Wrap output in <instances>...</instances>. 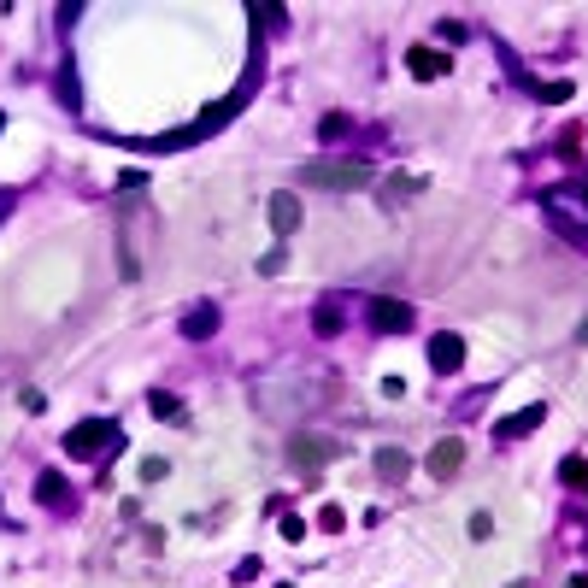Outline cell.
<instances>
[{"instance_id": "obj_6", "label": "cell", "mask_w": 588, "mask_h": 588, "mask_svg": "<svg viewBox=\"0 0 588 588\" xmlns=\"http://www.w3.org/2000/svg\"><path fill=\"white\" fill-rule=\"evenodd\" d=\"M547 424V406H523V412H506V418L494 424V442H523V435H535Z\"/></svg>"}, {"instance_id": "obj_9", "label": "cell", "mask_w": 588, "mask_h": 588, "mask_svg": "<svg viewBox=\"0 0 588 588\" xmlns=\"http://www.w3.org/2000/svg\"><path fill=\"white\" fill-rule=\"evenodd\" d=\"M271 230H277V235H294V230H300V200H294L289 189L271 194Z\"/></svg>"}, {"instance_id": "obj_8", "label": "cell", "mask_w": 588, "mask_h": 588, "mask_svg": "<svg viewBox=\"0 0 588 588\" xmlns=\"http://www.w3.org/2000/svg\"><path fill=\"white\" fill-rule=\"evenodd\" d=\"M459 365H465V342H459L453 330H442V335L430 342V371H435V377H453Z\"/></svg>"}, {"instance_id": "obj_23", "label": "cell", "mask_w": 588, "mask_h": 588, "mask_svg": "<svg viewBox=\"0 0 588 588\" xmlns=\"http://www.w3.org/2000/svg\"><path fill=\"white\" fill-rule=\"evenodd\" d=\"M165 471H171L165 459H142V483H159V477H165Z\"/></svg>"}, {"instance_id": "obj_26", "label": "cell", "mask_w": 588, "mask_h": 588, "mask_svg": "<svg viewBox=\"0 0 588 588\" xmlns=\"http://www.w3.org/2000/svg\"><path fill=\"white\" fill-rule=\"evenodd\" d=\"M12 206H18V194H12V189H0V218H6Z\"/></svg>"}, {"instance_id": "obj_16", "label": "cell", "mask_w": 588, "mask_h": 588, "mask_svg": "<svg viewBox=\"0 0 588 588\" xmlns=\"http://www.w3.org/2000/svg\"><path fill=\"white\" fill-rule=\"evenodd\" d=\"M247 18H259L265 30H283V24H289V12H283V6H271V0H254V6H247Z\"/></svg>"}, {"instance_id": "obj_5", "label": "cell", "mask_w": 588, "mask_h": 588, "mask_svg": "<svg viewBox=\"0 0 588 588\" xmlns=\"http://www.w3.org/2000/svg\"><path fill=\"white\" fill-rule=\"evenodd\" d=\"M424 465H430V477H435V483L459 477V465H465V442H459V435H442V442L430 447V459H424Z\"/></svg>"}, {"instance_id": "obj_17", "label": "cell", "mask_w": 588, "mask_h": 588, "mask_svg": "<svg viewBox=\"0 0 588 588\" xmlns=\"http://www.w3.org/2000/svg\"><path fill=\"white\" fill-rule=\"evenodd\" d=\"M54 89H59V100H65V106H71V112H77V106H83V89H77V77H71V65H65V71H59V83H54Z\"/></svg>"}, {"instance_id": "obj_10", "label": "cell", "mask_w": 588, "mask_h": 588, "mask_svg": "<svg viewBox=\"0 0 588 588\" xmlns=\"http://www.w3.org/2000/svg\"><path fill=\"white\" fill-rule=\"evenodd\" d=\"M342 324H347V312H342V300H318V312H312V330L330 342V335H342Z\"/></svg>"}, {"instance_id": "obj_30", "label": "cell", "mask_w": 588, "mask_h": 588, "mask_svg": "<svg viewBox=\"0 0 588 588\" xmlns=\"http://www.w3.org/2000/svg\"><path fill=\"white\" fill-rule=\"evenodd\" d=\"M583 494H588V489H583Z\"/></svg>"}, {"instance_id": "obj_1", "label": "cell", "mask_w": 588, "mask_h": 588, "mask_svg": "<svg viewBox=\"0 0 588 588\" xmlns=\"http://www.w3.org/2000/svg\"><path fill=\"white\" fill-rule=\"evenodd\" d=\"M306 189H330V194H354V189H371V165L365 159H312L300 171Z\"/></svg>"}, {"instance_id": "obj_19", "label": "cell", "mask_w": 588, "mask_h": 588, "mask_svg": "<svg viewBox=\"0 0 588 588\" xmlns=\"http://www.w3.org/2000/svg\"><path fill=\"white\" fill-rule=\"evenodd\" d=\"M318 135H324V142H335V135H347V118H342V112H330V118L318 124Z\"/></svg>"}, {"instance_id": "obj_25", "label": "cell", "mask_w": 588, "mask_h": 588, "mask_svg": "<svg viewBox=\"0 0 588 588\" xmlns=\"http://www.w3.org/2000/svg\"><path fill=\"white\" fill-rule=\"evenodd\" d=\"M259 271H265V277H277V271H283V247H271V254L259 259Z\"/></svg>"}, {"instance_id": "obj_27", "label": "cell", "mask_w": 588, "mask_h": 588, "mask_svg": "<svg viewBox=\"0 0 588 588\" xmlns=\"http://www.w3.org/2000/svg\"><path fill=\"white\" fill-rule=\"evenodd\" d=\"M577 342H583V347H588V318H583V324H577Z\"/></svg>"}, {"instance_id": "obj_7", "label": "cell", "mask_w": 588, "mask_h": 588, "mask_svg": "<svg viewBox=\"0 0 588 588\" xmlns=\"http://www.w3.org/2000/svg\"><path fill=\"white\" fill-rule=\"evenodd\" d=\"M371 330L377 335H406L412 330V306L406 300H371Z\"/></svg>"}, {"instance_id": "obj_21", "label": "cell", "mask_w": 588, "mask_h": 588, "mask_svg": "<svg viewBox=\"0 0 588 588\" xmlns=\"http://www.w3.org/2000/svg\"><path fill=\"white\" fill-rule=\"evenodd\" d=\"M283 542H306V518H294V512H289V518H283Z\"/></svg>"}, {"instance_id": "obj_11", "label": "cell", "mask_w": 588, "mask_h": 588, "mask_svg": "<svg viewBox=\"0 0 588 588\" xmlns=\"http://www.w3.org/2000/svg\"><path fill=\"white\" fill-rule=\"evenodd\" d=\"M183 335H189V342H206V335H218V306H194L189 318H183Z\"/></svg>"}, {"instance_id": "obj_29", "label": "cell", "mask_w": 588, "mask_h": 588, "mask_svg": "<svg viewBox=\"0 0 588 588\" xmlns=\"http://www.w3.org/2000/svg\"><path fill=\"white\" fill-rule=\"evenodd\" d=\"M512 588H530V583H512Z\"/></svg>"}, {"instance_id": "obj_4", "label": "cell", "mask_w": 588, "mask_h": 588, "mask_svg": "<svg viewBox=\"0 0 588 588\" xmlns=\"http://www.w3.org/2000/svg\"><path fill=\"white\" fill-rule=\"evenodd\" d=\"M406 65H412V77L435 83V77H447V71H453V54H442V47L418 42V47H406Z\"/></svg>"}, {"instance_id": "obj_14", "label": "cell", "mask_w": 588, "mask_h": 588, "mask_svg": "<svg viewBox=\"0 0 588 588\" xmlns=\"http://www.w3.org/2000/svg\"><path fill=\"white\" fill-rule=\"evenodd\" d=\"M65 494L71 489H65V477H59V471H42V477H35V500H42V506H59Z\"/></svg>"}, {"instance_id": "obj_2", "label": "cell", "mask_w": 588, "mask_h": 588, "mask_svg": "<svg viewBox=\"0 0 588 588\" xmlns=\"http://www.w3.org/2000/svg\"><path fill=\"white\" fill-rule=\"evenodd\" d=\"M124 447V430L118 424H106V418H83V424H71L65 430V453L71 459H100V453H118Z\"/></svg>"}, {"instance_id": "obj_15", "label": "cell", "mask_w": 588, "mask_h": 588, "mask_svg": "<svg viewBox=\"0 0 588 588\" xmlns=\"http://www.w3.org/2000/svg\"><path fill=\"white\" fill-rule=\"evenodd\" d=\"M559 483H571V489H588V459H583V453L559 459Z\"/></svg>"}, {"instance_id": "obj_3", "label": "cell", "mask_w": 588, "mask_h": 588, "mask_svg": "<svg viewBox=\"0 0 588 588\" xmlns=\"http://www.w3.org/2000/svg\"><path fill=\"white\" fill-rule=\"evenodd\" d=\"M335 453H342V442H330V435H318V430H300L294 442H289V459H294L300 477H318Z\"/></svg>"}, {"instance_id": "obj_22", "label": "cell", "mask_w": 588, "mask_h": 588, "mask_svg": "<svg viewBox=\"0 0 588 588\" xmlns=\"http://www.w3.org/2000/svg\"><path fill=\"white\" fill-rule=\"evenodd\" d=\"M342 523H347V518H342V506H324V512H318V530H330V535H335Z\"/></svg>"}, {"instance_id": "obj_12", "label": "cell", "mask_w": 588, "mask_h": 588, "mask_svg": "<svg viewBox=\"0 0 588 588\" xmlns=\"http://www.w3.org/2000/svg\"><path fill=\"white\" fill-rule=\"evenodd\" d=\"M371 465H377V477H389V483H400L412 471V459L400 453V447H377V459H371Z\"/></svg>"}, {"instance_id": "obj_28", "label": "cell", "mask_w": 588, "mask_h": 588, "mask_svg": "<svg viewBox=\"0 0 588 588\" xmlns=\"http://www.w3.org/2000/svg\"><path fill=\"white\" fill-rule=\"evenodd\" d=\"M565 588H588V577H583V571H577V577H571V583H565Z\"/></svg>"}, {"instance_id": "obj_24", "label": "cell", "mask_w": 588, "mask_h": 588, "mask_svg": "<svg viewBox=\"0 0 588 588\" xmlns=\"http://www.w3.org/2000/svg\"><path fill=\"white\" fill-rule=\"evenodd\" d=\"M465 35H471V30H465L459 18H447V24H442V42H465Z\"/></svg>"}, {"instance_id": "obj_18", "label": "cell", "mask_w": 588, "mask_h": 588, "mask_svg": "<svg viewBox=\"0 0 588 588\" xmlns=\"http://www.w3.org/2000/svg\"><path fill=\"white\" fill-rule=\"evenodd\" d=\"M535 95H542L547 106H559V100H571V83H565V77H559V83H542V89H535Z\"/></svg>"}, {"instance_id": "obj_20", "label": "cell", "mask_w": 588, "mask_h": 588, "mask_svg": "<svg viewBox=\"0 0 588 588\" xmlns=\"http://www.w3.org/2000/svg\"><path fill=\"white\" fill-rule=\"evenodd\" d=\"M471 535H477V542H489V535H494V518H489V512H471Z\"/></svg>"}, {"instance_id": "obj_13", "label": "cell", "mask_w": 588, "mask_h": 588, "mask_svg": "<svg viewBox=\"0 0 588 588\" xmlns=\"http://www.w3.org/2000/svg\"><path fill=\"white\" fill-rule=\"evenodd\" d=\"M147 412H154L159 424H183V400H177V394H165V389L147 394Z\"/></svg>"}]
</instances>
